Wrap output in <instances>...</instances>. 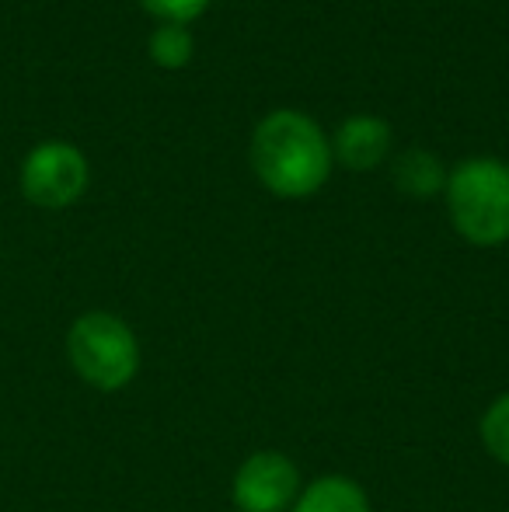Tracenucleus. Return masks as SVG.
<instances>
[{"mask_svg": "<svg viewBox=\"0 0 509 512\" xmlns=\"http://www.w3.org/2000/svg\"><path fill=\"white\" fill-rule=\"evenodd\" d=\"M252 164L269 192L283 199H304L325 185L332 171V150L307 115L272 112L255 129Z\"/></svg>", "mask_w": 509, "mask_h": 512, "instance_id": "f257e3e1", "label": "nucleus"}, {"mask_svg": "<svg viewBox=\"0 0 509 512\" xmlns=\"http://www.w3.org/2000/svg\"><path fill=\"white\" fill-rule=\"evenodd\" d=\"M67 356L74 373L95 391H123L140 370V342L123 317L88 310L67 331Z\"/></svg>", "mask_w": 509, "mask_h": 512, "instance_id": "f03ea898", "label": "nucleus"}, {"mask_svg": "<svg viewBox=\"0 0 509 512\" xmlns=\"http://www.w3.org/2000/svg\"><path fill=\"white\" fill-rule=\"evenodd\" d=\"M447 209L457 234L471 244L509 241V168L492 157L461 164L447 182Z\"/></svg>", "mask_w": 509, "mask_h": 512, "instance_id": "7ed1b4c3", "label": "nucleus"}, {"mask_svg": "<svg viewBox=\"0 0 509 512\" xmlns=\"http://www.w3.org/2000/svg\"><path fill=\"white\" fill-rule=\"evenodd\" d=\"M84 185H88V161L70 143H42L25 157L21 189L35 206H70L74 199H81Z\"/></svg>", "mask_w": 509, "mask_h": 512, "instance_id": "20e7f679", "label": "nucleus"}, {"mask_svg": "<svg viewBox=\"0 0 509 512\" xmlns=\"http://www.w3.org/2000/svg\"><path fill=\"white\" fill-rule=\"evenodd\" d=\"M300 485L297 467L276 450L252 453L234 474V502L245 512H283Z\"/></svg>", "mask_w": 509, "mask_h": 512, "instance_id": "39448f33", "label": "nucleus"}, {"mask_svg": "<svg viewBox=\"0 0 509 512\" xmlns=\"http://www.w3.org/2000/svg\"><path fill=\"white\" fill-rule=\"evenodd\" d=\"M387 147H391V129H387L384 119H374V115H356V119L342 122L339 133H335V154H339V161H346V168L356 171L381 164Z\"/></svg>", "mask_w": 509, "mask_h": 512, "instance_id": "423d86ee", "label": "nucleus"}, {"mask_svg": "<svg viewBox=\"0 0 509 512\" xmlns=\"http://www.w3.org/2000/svg\"><path fill=\"white\" fill-rule=\"evenodd\" d=\"M293 512H370L367 492L356 485L353 478L342 474H328L307 485V492L297 499Z\"/></svg>", "mask_w": 509, "mask_h": 512, "instance_id": "0eeeda50", "label": "nucleus"}, {"mask_svg": "<svg viewBox=\"0 0 509 512\" xmlns=\"http://www.w3.org/2000/svg\"><path fill=\"white\" fill-rule=\"evenodd\" d=\"M394 185L408 196H433L443 189V168L426 150H408L394 164Z\"/></svg>", "mask_w": 509, "mask_h": 512, "instance_id": "6e6552de", "label": "nucleus"}, {"mask_svg": "<svg viewBox=\"0 0 509 512\" xmlns=\"http://www.w3.org/2000/svg\"><path fill=\"white\" fill-rule=\"evenodd\" d=\"M150 56L168 70L185 67L189 56H192V35L185 32V25H171V21H164V25L150 35Z\"/></svg>", "mask_w": 509, "mask_h": 512, "instance_id": "1a4fd4ad", "label": "nucleus"}, {"mask_svg": "<svg viewBox=\"0 0 509 512\" xmlns=\"http://www.w3.org/2000/svg\"><path fill=\"white\" fill-rule=\"evenodd\" d=\"M482 443L499 464H509V394L492 401L482 415Z\"/></svg>", "mask_w": 509, "mask_h": 512, "instance_id": "9d476101", "label": "nucleus"}, {"mask_svg": "<svg viewBox=\"0 0 509 512\" xmlns=\"http://www.w3.org/2000/svg\"><path fill=\"white\" fill-rule=\"evenodd\" d=\"M140 4L157 18L171 21V25H182V21H192L196 14H203L210 0H140Z\"/></svg>", "mask_w": 509, "mask_h": 512, "instance_id": "9b49d317", "label": "nucleus"}]
</instances>
